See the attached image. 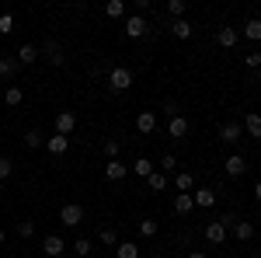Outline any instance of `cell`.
<instances>
[{"mask_svg": "<svg viewBox=\"0 0 261 258\" xmlns=\"http://www.w3.org/2000/svg\"><path fill=\"white\" fill-rule=\"evenodd\" d=\"M244 66H247V70H258L261 66V53H247V56H244Z\"/></svg>", "mask_w": 261, "mask_h": 258, "instance_id": "36", "label": "cell"}, {"mask_svg": "<svg viewBox=\"0 0 261 258\" xmlns=\"http://www.w3.org/2000/svg\"><path fill=\"white\" fill-rule=\"evenodd\" d=\"M24 147H28V150H39V147H45V139H42V133H35V129H28V133H24Z\"/></svg>", "mask_w": 261, "mask_h": 258, "instance_id": "28", "label": "cell"}, {"mask_svg": "<svg viewBox=\"0 0 261 258\" xmlns=\"http://www.w3.org/2000/svg\"><path fill=\"white\" fill-rule=\"evenodd\" d=\"M129 39H143L146 32H150V25H146V18L143 14H133V18H125V28H122Z\"/></svg>", "mask_w": 261, "mask_h": 258, "instance_id": "3", "label": "cell"}, {"mask_svg": "<svg viewBox=\"0 0 261 258\" xmlns=\"http://www.w3.org/2000/svg\"><path fill=\"white\" fill-rule=\"evenodd\" d=\"M14 32V18L11 14H0V35H11Z\"/></svg>", "mask_w": 261, "mask_h": 258, "instance_id": "35", "label": "cell"}, {"mask_svg": "<svg viewBox=\"0 0 261 258\" xmlns=\"http://www.w3.org/2000/svg\"><path fill=\"white\" fill-rule=\"evenodd\" d=\"M192 199H195V206H202V209L216 206V192H213V189H195V192H192Z\"/></svg>", "mask_w": 261, "mask_h": 258, "instance_id": "17", "label": "cell"}, {"mask_svg": "<svg viewBox=\"0 0 261 258\" xmlns=\"http://www.w3.org/2000/svg\"><path fill=\"white\" fill-rule=\"evenodd\" d=\"M42 49H45V56H49V63H53V66H63V60H66V56H63V49L56 45V42H45Z\"/></svg>", "mask_w": 261, "mask_h": 258, "instance_id": "22", "label": "cell"}, {"mask_svg": "<svg viewBox=\"0 0 261 258\" xmlns=\"http://www.w3.org/2000/svg\"><path fill=\"white\" fill-rule=\"evenodd\" d=\"M32 234H35V223H32V220H21L18 223V238H32Z\"/></svg>", "mask_w": 261, "mask_h": 258, "instance_id": "34", "label": "cell"}, {"mask_svg": "<svg viewBox=\"0 0 261 258\" xmlns=\"http://www.w3.org/2000/svg\"><path fill=\"white\" fill-rule=\"evenodd\" d=\"M258 258H261V255H258Z\"/></svg>", "mask_w": 261, "mask_h": 258, "instance_id": "48", "label": "cell"}, {"mask_svg": "<svg viewBox=\"0 0 261 258\" xmlns=\"http://www.w3.org/2000/svg\"><path fill=\"white\" fill-rule=\"evenodd\" d=\"M254 74H258V80H261V66H258V70H254Z\"/></svg>", "mask_w": 261, "mask_h": 258, "instance_id": "44", "label": "cell"}, {"mask_svg": "<svg viewBox=\"0 0 261 258\" xmlns=\"http://www.w3.org/2000/svg\"><path fill=\"white\" fill-rule=\"evenodd\" d=\"M4 241H7V234H4V227H0V244H4Z\"/></svg>", "mask_w": 261, "mask_h": 258, "instance_id": "43", "label": "cell"}, {"mask_svg": "<svg viewBox=\"0 0 261 258\" xmlns=\"http://www.w3.org/2000/svg\"><path fill=\"white\" fill-rule=\"evenodd\" d=\"M223 171H226L230 178H241L244 171H247V160H244L241 154H230V157L223 160Z\"/></svg>", "mask_w": 261, "mask_h": 258, "instance_id": "6", "label": "cell"}, {"mask_svg": "<svg viewBox=\"0 0 261 258\" xmlns=\"http://www.w3.org/2000/svg\"><path fill=\"white\" fill-rule=\"evenodd\" d=\"M45 150H49L53 157H63V154L70 150V136H60V133H53V136L45 139Z\"/></svg>", "mask_w": 261, "mask_h": 258, "instance_id": "7", "label": "cell"}, {"mask_svg": "<svg viewBox=\"0 0 261 258\" xmlns=\"http://www.w3.org/2000/svg\"><path fill=\"white\" fill-rule=\"evenodd\" d=\"M129 87H133V70H129V66H112V70H108V91L122 95V91H129Z\"/></svg>", "mask_w": 261, "mask_h": 258, "instance_id": "1", "label": "cell"}, {"mask_svg": "<svg viewBox=\"0 0 261 258\" xmlns=\"http://www.w3.org/2000/svg\"><path fill=\"white\" fill-rule=\"evenodd\" d=\"M195 209V199H192V192H181V196H174V213H192Z\"/></svg>", "mask_w": 261, "mask_h": 258, "instance_id": "19", "label": "cell"}, {"mask_svg": "<svg viewBox=\"0 0 261 258\" xmlns=\"http://www.w3.org/2000/svg\"><path fill=\"white\" fill-rule=\"evenodd\" d=\"M185 258H209V255H205V251H188Z\"/></svg>", "mask_w": 261, "mask_h": 258, "instance_id": "41", "label": "cell"}, {"mask_svg": "<svg viewBox=\"0 0 261 258\" xmlns=\"http://www.w3.org/2000/svg\"><path fill=\"white\" fill-rule=\"evenodd\" d=\"M7 258H18V255H7Z\"/></svg>", "mask_w": 261, "mask_h": 258, "instance_id": "47", "label": "cell"}, {"mask_svg": "<svg viewBox=\"0 0 261 258\" xmlns=\"http://www.w3.org/2000/svg\"><path fill=\"white\" fill-rule=\"evenodd\" d=\"M146 185H150L153 192H164V189H167V175H164V171H153V175L146 178Z\"/></svg>", "mask_w": 261, "mask_h": 258, "instance_id": "27", "label": "cell"}, {"mask_svg": "<svg viewBox=\"0 0 261 258\" xmlns=\"http://www.w3.org/2000/svg\"><path fill=\"white\" fill-rule=\"evenodd\" d=\"M171 32H174L178 39H192V32H195V28H192V21L178 18V21H171Z\"/></svg>", "mask_w": 261, "mask_h": 258, "instance_id": "21", "label": "cell"}, {"mask_svg": "<svg viewBox=\"0 0 261 258\" xmlns=\"http://www.w3.org/2000/svg\"><path fill=\"white\" fill-rule=\"evenodd\" d=\"M244 129L251 133V139H261V115L258 112H247L244 115Z\"/></svg>", "mask_w": 261, "mask_h": 258, "instance_id": "18", "label": "cell"}, {"mask_svg": "<svg viewBox=\"0 0 261 258\" xmlns=\"http://www.w3.org/2000/svg\"><path fill=\"white\" fill-rule=\"evenodd\" d=\"M101 150H105V157H108V160H119L122 143H119V139H105V147H101Z\"/></svg>", "mask_w": 261, "mask_h": 258, "instance_id": "29", "label": "cell"}, {"mask_svg": "<svg viewBox=\"0 0 261 258\" xmlns=\"http://www.w3.org/2000/svg\"><path fill=\"white\" fill-rule=\"evenodd\" d=\"M174 185H178V192H192V189H195V175H192V171H178Z\"/></svg>", "mask_w": 261, "mask_h": 258, "instance_id": "23", "label": "cell"}, {"mask_svg": "<svg viewBox=\"0 0 261 258\" xmlns=\"http://www.w3.org/2000/svg\"><path fill=\"white\" fill-rule=\"evenodd\" d=\"M167 136H171V139L188 136V119H185V115H174V119H167Z\"/></svg>", "mask_w": 261, "mask_h": 258, "instance_id": "10", "label": "cell"}, {"mask_svg": "<svg viewBox=\"0 0 261 258\" xmlns=\"http://www.w3.org/2000/svg\"><path fill=\"white\" fill-rule=\"evenodd\" d=\"M254 199H258V202H261V181H258V185H254Z\"/></svg>", "mask_w": 261, "mask_h": 258, "instance_id": "42", "label": "cell"}, {"mask_svg": "<svg viewBox=\"0 0 261 258\" xmlns=\"http://www.w3.org/2000/svg\"><path fill=\"white\" fill-rule=\"evenodd\" d=\"M11 171H14V164H11L7 157H0V181H4V178H11Z\"/></svg>", "mask_w": 261, "mask_h": 258, "instance_id": "38", "label": "cell"}, {"mask_svg": "<svg viewBox=\"0 0 261 258\" xmlns=\"http://www.w3.org/2000/svg\"><path fill=\"white\" fill-rule=\"evenodd\" d=\"M241 35L247 42H261V18H247V21H244V28H241Z\"/></svg>", "mask_w": 261, "mask_h": 258, "instance_id": "11", "label": "cell"}, {"mask_svg": "<svg viewBox=\"0 0 261 258\" xmlns=\"http://www.w3.org/2000/svg\"><path fill=\"white\" fill-rule=\"evenodd\" d=\"M0 196H4V181H0Z\"/></svg>", "mask_w": 261, "mask_h": 258, "instance_id": "45", "label": "cell"}, {"mask_svg": "<svg viewBox=\"0 0 261 258\" xmlns=\"http://www.w3.org/2000/svg\"><path fill=\"white\" fill-rule=\"evenodd\" d=\"M136 129H140L143 136H150V133L157 129V115H153V112H140V115H136Z\"/></svg>", "mask_w": 261, "mask_h": 258, "instance_id": "14", "label": "cell"}, {"mask_svg": "<svg viewBox=\"0 0 261 258\" xmlns=\"http://www.w3.org/2000/svg\"><path fill=\"white\" fill-rule=\"evenodd\" d=\"M35 60H39V45H32V42H24V45H18V63H24V66H32Z\"/></svg>", "mask_w": 261, "mask_h": 258, "instance_id": "15", "label": "cell"}, {"mask_svg": "<svg viewBox=\"0 0 261 258\" xmlns=\"http://www.w3.org/2000/svg\"><path fill=\"white\" fill-rule=\"evenodd\" d=\"M73 129H77V115L73 112H56V133L60 136H70Z\"/></svg>", "mask_w": 261, "mask_h": 258, "instance_id": "8", "label": "cell"}, {"mask_svg": "<svg viewBox=\"0 0 261 258\" xmlns=\"http://www.w3.org/2000/svg\"><path fill=\"white\" fill-rule=\"evenodd\" d=\"M21 101H24V91H21V87H7V91H4V105H11V108H18Z\"/></svg>", "mask_w": 261, "mask_h": 258, "instance_id": "24", "label": "cell"}, {"mask_svg": "<svg viewBox=\"0 0 261 258\" xmlns=\"http://www.w3.org/2000/svg\"><path fill=\"white\" fill-rule=\"evenodd\" d=\"M167 14L178 21V18H185V0H167Z\"/></svg>", "mask_w": 261, "mask_h": 258, "instance_id": "31", "label": "cell"}, {"mask_svg": "<svg viewBox=\"0 0 261 258\" xmlns=\"http://www.w3.org/2000/svg\"><path fill=\"white\" fill-rule=\"evenodd\" d=\"M129 171H133V175H140V178H150V175H153L157 168H153V160H150V157H136Z\"/></svg>", "mask_w": 261, "mask_h": 258, "instance_id": "16", "label": "cell"}, {"mask_svg": "<svg viewBox=\"0 0 261 258\" xmlns=\"http://www.w3.org/2000/svg\"><path fill=\"white\" fill-rule=\"evenodd\" d=\"M63 251H66V241L60 234H49V238L42 241V255L45 258H63Z\"/></svg>", "mask_w": 261, "mask_h": 258, "instance_id": "4", "label": "cell"}, {"mask_svg": "<svg viewBox=\"0 0 261 258\" xmlns=\"http://www.w3.org/2000/svg\"><path fill=\"white\" fill-rule=\"evenodd\" d=\"M164 112H167L171 119H174V115H181V112H178V101H164Z\"/></svg>", "mask_w": 261, "mask_h": 258, "instance_id": "40", "label": "cell"}, {"mask_svg": "<svg viewBox=\"0 0 261 258\" xmlns=\"http://www.w3.org/2000/svg\"><path fill=\"white\" fill-rule=\"evenodd\" d=\"M115 255H119V258H140V248H136L133 241H119V248H115Z\"/></svg>", "mask_w": 261, "mask_h": 258, "instance_id": "25", "label": "cell"}, {"mask_svg": "<svg viewBox=\"0 0 261 258\" xmlns=\"http://www.w3.org/2000/svg\"><path fill=\"white\" fill-rule=\"evenodd\" d=\"M14 70H18L14 63H11V60H4V56H0V77H11Z\"/></svg>", "mask_w": 261, "mask_h": 258, "instance_id": "39", "label": "cell"}, {"mask_svg": "<svg viewBox=\"0 0 261 258\" xmlns=\"http://www.w3.org/2000/svg\"><path fill=\"white\" fill-rule=\"evenodd\" d=\"M73 255H77V258H87V255H91V241H87V238L73 241Z\"/></svg>", "mask_w": 261, "mask_h": 258, "instance_id": "32", "label": "cell"}, {"mask_svg": "<svg viewBox=\"0 0 261 258\" xmlns=\"http://www.w3.org/2000/svg\"><path fill=\"white\" fill-rule=\"evenodd\" d=\"M125 175H129V168H125L122 160H108V164H105V178L108 181H122Z\"/></svg>", "mask_w": 261, "mask_h": 258, "instance_id": "12", "label": "cell"}, {"mask_svg": "<svg viewBox=\"0 0 261 258\" xmlns=\"http://www.w3.org/2000/svg\"><path fill=\"white\" fill-rule=\"evenodd\" d=\"M150 258H164V255H150Z\"/></svg>", "mask_w": 261, "mask_h": 258, "instance_id": "46", "label": "cell"}, {"mask_svg": "<svg viewBox=\"0 0 261 258\" xmlns=\"http://www.w3.org/2000/svg\"><path fill=\"white\" fill-rule=\"evenodd\" d=\"M161 168H164V175H167V171H174V168H178V157H174V154H164Z\"/></svg>", "mask_w": 261, "mask_h": 258, "instance_id": "37", "label": "cell"}, {"mask_svg": "<svg viewBox=\"0 0 261 258\" xmlns=\"http://www.w3.org/2000/svg\"><path fill=\"white\" fill-rule=\"evenodd\" d=\"M233 238H237V241H251V238H254V223L237 220V223H233Z\"/></svg>", "mask_w": 261, "mask_h": 258, "instance_id": "20", "label": "cell"}, {"mask_svg": "<svg viewBox=\"0 0 261 258\" xmlns=\"http://www.w3.org/2000/svg\"><path fill=\"white\" fill-rule=\"evenodd\" d=\"M226 230H230V227H226L223 220H209V223H205V241H209V244H223V241H226Z\"/></svg>", "mask_w": 261, "mask_h": 258, "instance_id": "5", "label": "cell"}, {"mask_svg": "<svg viewBox=\"0 0 261 258\" xmlns=\"http://www.w3.org/2000/svg\"><path fill=\"white\" fill-rule=\"evenodd\" d=\"M101 241H105L108 248H119V230H115V227H105V230H101Z\"/></svg>", "mask_w": 261, "mask_h": 258, "instance_id": "30", "label": "cell"}, {"mask_svg": "<svg viewBox=\"0 0 261 258\" xmlns=\"http://www.w3.org/2000/svg\"><path fill=\"white\" fill-rule=\"evenodd\" d=\"M241 133H244V129L237 126V122H223V126H220V139H223V143H241Z\"/></svg>", "mask_w": 261, "mask_h": 258, "instance_id": "13", "label": "cell"}, {"mask_svg": "<svg viewBox=\"0 0 261 258\" xmlns=\"http://www.w3.org/2000/svg\"><path fill=\"white\" fill-rule=\"evenodd\" d=\"M140 234L143 238H157V223L153 220H140Z\"/></svg>", "mask_w": 261, "mask_h": 258, "instance_id": "33", "label": "cell"}, {"mask_svg": "<svg viewBox=\"0 0 261 258\" xmlns=\"http://www.w3.org/2000/svg\"><path fill=\"white\" fill-rule=\"evenodd\" d=\"M60 223H63V227H81V223H84V206L66 202V206L60 209Z\"/></svg>", "mask_w": 261, "mask_h": 258, "instance_id": "2", "label": "cell"}, {"mask_svg": "<svg viewBox=\"0 0 261 258\" xmlns=\"http://www.w3.org/2000/svg\"><path fill=\"white\" fill-rule=\"evenodd\" d=\"M216 42H220L223 49H233V45L241 42V32H237V28H230V25H223L220 32H216Z\"/></svg>", "mask_w": 261, "mask_h": 258, "instance_id": "9", "label": "cell"}, {"mask_svg": "<svg viewBox=\"0 0 261 258\" xmlns=\"http://www.w3.org/2000/svg\"><path fill=\"white\" fill-rule=\"evenodd\" d=\"M105 14H108L112 21H115V18H125V4H122V0H108V4H105Z\"/></svg>", "mask_w": 261, "mask_h": 258, "instance_id": "26", "label": "cell"}]
</instances>
